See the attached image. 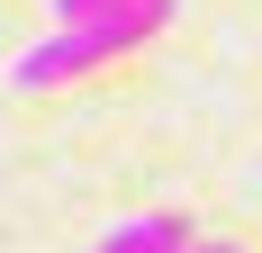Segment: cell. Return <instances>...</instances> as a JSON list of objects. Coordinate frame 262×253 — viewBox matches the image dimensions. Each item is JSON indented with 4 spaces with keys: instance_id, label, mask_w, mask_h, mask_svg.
<instances>
[{
    "instance_id": "cell-1",
    "label": "cell",
    "mask_w": 262,
    "mask_h": 253,
    "mask_svg": "<svg viewBox=\"0 0 262 253\" xmlns=\"http://www.w3.org/2000/svg\"><path fill=\"white\" fill-rule=\"evenodd\" d=\"M163 18H172V0H118V9H100V18H73V27H54L46 46H27L18 64H9V81H18V91H54V81L108 64V54L145 46Z\"/></svg>"
},
{
    "instance_id": "cell-2",
    "label": "cell",
    "mask_w": 262,
    "mask_h": 253,
    "mask_svg": "<svg viewBox=\"0 0 262 253\" xmlns=\"http://www.w3.org/2000/svg\"><path fill=\"white\" fill-rule=\"evenodd\" d=\"M190 235L172 226V217H127V226L108 235V244H91V253H181Z\"/></svg>"
},
{
    "instance_id": "cell-3",
    "label": "cell",
    "mask_w": 262,
    "mask_h": 253,
    "mask_svg": "<svg viewBox=\"0 0 262 253\" xmlns=\"http://www.w3.org/2000/svg\"><path fill=\"white\" fill-rule=\"evenodd\" d=\"M100 9H118V0H54V18L73 27V18H100Z\"/></svg>"
},
{
    "instance_id": "cell-4",
    "label": "cell",
    "mask_w": 262,
    "mask_h": 253,
    "mask_svg": "<svg viewBox=\"0 0 262 253\" xmlns=\"http://www.w3.org/2000/svg\"><path fill=\"white\" fill-rule=\"evenodd\" d=\"M181 253H235V244H181Z\"/></svg>"
}]
</instances>
